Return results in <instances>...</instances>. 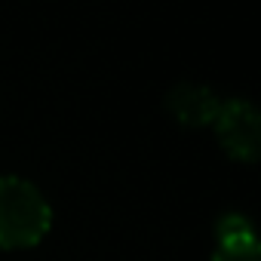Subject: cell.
I'll use <instances>...</instances> for the list:
<instances>
[{"label": "cell", "mask_w": 261, "mask_h": 261, "mask_svg": "<svg viewBox=\"0 0 261 261\" xmlns=\"http://www.w3.org/2000/svg\"><path fill=\"white\" fill-rule=\"evenodd\" d=\"M169 111L188 123V126H209L218 114L221 98L215 95V89H209L206 83H194V80H181L172 86L169 98H166Z\"/></svg>", "instance_id": "277c9868"}, {"label": "cell", "mask_w": 261, "mask_h": 261, "mask_svg": "<svg viewBox=\"0 0 261 261\" xmlns=\"http://www.w3.org/2000/svg\"><path fill=\"white\" fill-rule=\"evenodd\" d=\"M218 142L230 157L240 160H255L258 145H261V117L258 108L249 98H221L218 114L212 120Z\"/></svg>", "instance_id": "7a4b0ae2"}, {"label": "cell", "mask_w": 261, "mask_h": 261, "mask_svg": "<svg viewBox=\"0 0 261 261\" xmlns=\"http://www.w3.org/2000/svg\"><path fill=\"white\" fill-rule=\"evenodd\" d=\"M49 224L53 206L31 178L16 172L0 175V246H31L49 230Z\"/></svg>", "instance_id": "6da1fadb"}, {"label": "cell", "mask_w": 261, "mask_h": 261, "mask_svg": "<svg viewBox=\"0 0 261 261\" xmlns=\"http://www.w3.org/2000/svg\"><path fill=\"white\" fill-rule=\"evenodd\" d=\"M212 261H261L255 227H252V221L243 212L221 215V221L215 227Z\"/></svg>", "instance_id": "3957f363"}]
</instances>
